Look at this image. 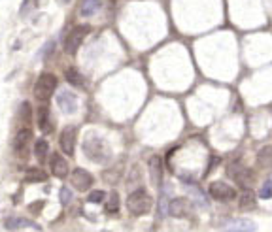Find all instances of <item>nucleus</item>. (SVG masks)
<instances>
[{
	"label": "nucleus",
	"mask_w": 272,
	"mask_h": 232,
	"mask_svg": "<svg viewBox=\"0 0 272 232\" xmlns=\"http://www.w3.org/2000/svg\"><path fill=\"white\" fill-rule=\"evenodd\" d=\"M102 8V0H82L80 4V13L84 17H91Z\"/></svg>",
	"instance_id": "16"
},
{
	"label": "nucleus",
	"mask_w": 272,
	"mask_h": 232,
	"mask_svg": "<svg viewBox=\"0 0 272 232\" xmlns=\"http://www.w3.org/2000/svg\"><path fill=\"white\" fill-rule=\"evenodd\" d=\"M189 211V200L183 198V196H178V198H172L170 200V206H168V213L172 217H185Z\"/></svg>",
	"instance_id": "13"
},
{
	"label": "nucleus",
	"mask_w": 272,
	"mask_h": 232,
	"mask_svg": "<svg viewBox=\"0 0 272 232\" xmlns=\"http://www.w3.org/2000/svg\"><path fill=\"white\" fill-rule=\"evenodd\" d=\"M227 174L234 180L236 185H240V187H244V189H250V183L253 178H251V170L248 168V166H244L242 162L234 160V162H229V166H227Z\"/></svg>",
	"instance_id": "5"
},
{
	"label": "nucleus",
	"mask_w": 272,
	"mask_h": 232,
	"mask_svg": "<svg viewBox=\"0 0 272 232\" xmlns=\"http://www.w3.org/2000/svg\"><path fill=\"white\" fill-rule=\"evenodd\" d=\"M76 136H78V130L74 127H66L61 132V138H59V144H61V149H63L66 155H74V148H76Z\"/></svg>",
	"instance_id": "8"
},
{
	"label": "nucleus",
	"mask_w": 272,
	"mask_h": 232,
	"mask_svg": "<svg viewBox=\"0 0 272 232\" xmlns=\"http://www.w3.org/2000/svg\"><path fill=\"white\" fill-rule=\"evenodd\" d=\"M70 181H72V185H74V189H78V191H89V187L93 185V176L87 172V170L84 168H76L72 172V178H70Z\"/></svg>",
	"instance_id": "7"
},
{
	"label": "nucleus",
	"mask_w": 272,
	"mask_h": 232,
	"mask_svg": "<svg viewBox=\"0 0 272 232\" xmlns=\"http://www.w3.org/2000/svg\"><path fill=\"white\" fill-rule=\"evenodd\" d=\"M55 89H57V77L53 74H42L38 79H36V85H34V96H36V100H40V102H45V100H49L51 95L55 93Z\"/></svg>",
	"instance_id": "3"
},
{
	"label": "nucleus",
	"mask_w": 272,
	"mask_h": 232,
	"mask_svg": "<svg viewBox=\"0 0 272 232\" xmlns=\"http://www.w3.org/2000/svg\"><path fill=\"white\" fill-rule=\"evenodd\" d=\"M151 204H153V200H151V196L147 194L146 189L133 191V193L129 194V198H127V208H129V211H131L133 215H136V217L149 213Z\"/></svg>",
	"instance_id": "1"
},
{
	"label": "nucleus",
	"mask_w": 272,
	"mask_h": 232,
	"mask_svg": "<svg viewBox=\"0 0 272 232\" xmlns=\"http://www.w3.org/2000/svg\"><path fill=\"white\" fill-rule=\"evenodd\" d=\"M208 193L210 196L218 202H230L234 200V196H236V191L225 181H212L208 187Z\"/></svg>",
	"instance_id": "6"
},
{
	"label": "nucleus",
	"mask_w": 272,
	"mask_h": 232,
	"mask_svg": "<svg viewBox=\"0 0 272 232\" xmlns=\"http://www.w3.org/2000/svg\"><path fill=\"white\" fill-rule=\"evenodd\" d=\"M49 166H51V174L55 178H66V176H68V162H66V158L61 157L59 153H53L51 155Z\"/></svg>",
	"instance_id": "12"
},
{
	"label": "nucleus",
	"mask_w": 272,
	"mask_h": 232,
	"mask_svg": "<svg viewBox=\"0 0 272 232\" xmlns=\"http://www.w3.org/2000/svg\"><path fill=\"white\" fill-rule=\"evenodd\" d=\"M64 77H66V81H68L70 85H74V87H84L85 85L84 76L80 74L76 68H68V70L64 72Z\"/></svg>",
	"instance_id": "21"
},
{
	"label": "nucleus",
	"mask_w": 272,
	"mask_h": 232,
	"mask_svg": "<svg viewBox=\"0 0 272 232\" xmlns=\"http://www.w3.org/2000/svg\"><path fill=\"white\" fill-rule=\"evenodd\" d=\"M257 225L250 219H234L223 227V232H255Z\"/></svg>",
	"instance_id": "11"
},
{
	"label": "nucleus",
	"mask_w": 272,
	"mask_h": 232,
	"mask_svg": "<svg viewBox=\"0 0 272 232\" xmlns=\"http://www.w3.org/2000/svg\"><path fill=\"white\" fill-rule=\"evenodd\" d=\"M27 227L38 229L34 223H31L29 219H23V217H8V219H6V229H8V231H15V229H27Z\"/></svg>",
	"instance_id": "18"
},
{
	"label": "nucleus",
	"mask_w": 272,
	"mask_h": 232,
	"mask_svg": "<svg viewBox=\"0 0 272 232\" xmlns=\"http://www.w3.org/2000/svg\"><path fill=\"white\" fill-rule=\"evenodd\" d=\"M84 151L85 155L94 160V162H106L110 158V149L106 146L100 138L96 136H89L84 142Z\"/></svg>",
	"instance_id": "2"
},
{
	"label": "nucleus",
	"mask_w": 272,
	"mask_h": 232,
	"mask_svg": "<svg viewBox=\"0 0 272 232\" xmlns=\"http://www.w3.org/2000/svg\"><path fill=\"white\" fill-rule=\"evenodd\" d=\"M70 200H72V193H70V189H68V187H63V189H61V204H64V206H66V204H68Z\"/></svg>",
	"instance_id": "27"
},
{
	"label": "nucleus",
	"mask_w": 272,
	"mask_h": 232,
	"mask_svg": "<svg viewBox=\"0 0 272 232\" xmlns=\"http://www.w3.org/2000/svg\"><path fill=\"white\" fill-rule=\"evenodd\" d=\"M104 191H93L89 196H87V200L91 202V204H98V202H102L104 200Z\"/></svg>",
	"instance_id": "26"
},
{
	"label": "nucleus",
	"mask_w": 272,
	"mask_h": 232,
	"mask_svg": "<svg viewBox=\"0 0 272 232\" xmlns=\"http://www.w3.org/2000/svg\"><path fill=\"white\" fill-rule=\"evenodd\" d=\"M87 34H89V27H87V25H78V27H74L72 31L68 32L66 40H64V51L68 53V55H76V51H78L80 45L84 43Z\"/></svg>",
	"instance_id": "4"
},
{
	"label": "nucleus",
	"mask_w": 272,
	"mask_h": 232,
	"mask_svg": "<svg viewBox=\"0 0 272 232\" xmlns=\"http://www.w3.org/2000/svg\"><path fill=\"white\" fill-rule=\"evenodd\" d=\"M57 104L64 114H74L78 110V98L72 91H61L57 96Z\"/></svg>",
	"instance_id": "10"
},
{
	"label": "nucleus",
	"mask_w": 272,
	"mask_h": 232,
	"mask_svg": "<svg viewBox=\"0 0 272 232\" xmlns=\"http://www.w3.org/2000/svg\"><path fill=\"white\" fill-rule=\"evenodd\" d=\"M271 180H272V176H271Z\"/></svg>",
	"instance_id": "32"
},
{
	"label": "nucleus",
	"mask_w": 272,
	"mask_h": 232,
	"mask_svg": "<svg viewBox=\"0 0 272 232\" xmlns=\"http://www.w3.org/2000/svg\"><path fill=\"white\" fill-rule=\"evenodd\" d=\"M259 198H263V200L272 198V180H267L263 183V187L259 189Z\"/></svg>",
	"instance_id": "25"
},
{
	"label": "nucleus",
	"mask_w": 272,
	"mask_h": 232,
	"mask_svg": "<svg viewBox=\"0 0 272 232\" xmlns=\"http://www.w3.org/2000/svg\"><path fill=\"white\" fill-rule=\"evenodd\" d=\"M31 117V106L23 104L21 106V119H29Z\"/></svg>",
	"instance_id": "29"
},
{
	"label": "nucleus",
	"mask_w": 272,
	"mask_h": 232,
	"mask_svg": "<svg viewBox=\"0 0 272 232\" xmlns=\"http://www.w3.org/2000/svg\"><path fill=\"white\" fill-rule=\"evenodd\" d=\"M34 6H36V0H25L21 6V15H27L31 10H34Z\"/></svg>",
	"instance_id": "28"
},
{
	"label": "nucleus",
	"mask_w": 272,
	"mask_h": 232,
	"mask_svg": "<svg viewBox=\"0 0 272 232\" xmlns=\"http://www.w3.org/2000/svg\"><path fill=\"white\" fill-rule=\"evenodd\" d=\"M47 151H49V144H47L44 138L36 140V144H34V155H36V158H38L40 162L45 160V157H47Z\"/></svg>",
	"instance_id": "22"
},
{
	"label": "nucleus",
	"mask_w": 272,
	"mask_h": 232,
	"mask_svg": "<svg viewBox=\"0 0 272 232\" xmlns=\"http://www.w3.org/2000/svg\"><path fill=\"white\" fill-rule=\"evenodd\" d=\"M31 138H32L31 128H21V130L15 134V138H13V149H15V153H17L19 157H25V155H27V148H29Z\"/></svg>",
	"instance_id": "9"
},
{
	"label": "nucleus",
	"mask_w": 272,
	"mask_h": 232,
	"mask_svg": "<svg viewBox=\"0 0 272 232\" xmlns=\"http://www.w3.org/2000/svg\"><path fill=\"white\" fill-rule=\"evenodd\" d=\"M38 127L44 134H51L53 132V121L51 114H49V108L47 106H40L38 108Z\"/></svg>",
	"instance_id": "14"
},
{
	"label": "nucleus",
	"mask_w": 272,
	"mask_h": 232,
	"mask_svg": "<svg viewBox=\"0 0 272 232\" xmlns=\"http://www.w3.org/2000/svg\"><path fill=\"white\" fill-rule=\"evenodd\" d=\"M106 210L110 211V213H115V211L119 210V194L112 191L110 194H108V202H106Z\"/></svg>",
	"instance_id": "23"
},
{
	"label": "nucleus",
	"mask_w": 272,
	"mask_h": 232,
	"mask_svg": "<svg viewBox=\"0 0 272 232\" xmlns=\"http://www.w3.org/2000/svg\"><path fill=\"white\" fill-rule=\"evenodd\" d=\"M42 206H44V202H42V200H40V202H34V204H31V211H34V213H38Z\"/></svg>",
	"instance_id": "30"
},
{
	"label": "nucleus",
	"mask_w": 272,
	"mask_h": 232,
	"mask_svg": "<svg viewBox=\"0 0 272 232\" xmlns=\"http://www.w3.org/2000/svg\"><path fill=\"white\" fill-rule=\"evenodd\" d=\"M63 2H68V0H63Z\"/></svg>",
	"instance_id": "31"
},
{
	"label": "nucleus",
	"mask_w": 272,
	"mask_h": 232,
	"mask_svg": "<svg viewBox=\"0 0 272 232\" xmlns=\"http://www.w3.org/2000/svg\"><path fill=\"white\" fill-rule=\"evenodd\" d=\"M257 206V196L251 189H244L240 194V208L242 210H253Z\"/></svg>",
	"instance_id": "17"
},
{
	"label": "nucleus",
	"mask_w": 272,
	"mask_h": 232,
	"mask_svg": "<svg viewBox=\"0 0 272 232\" xmlns=\"http://www.w3.org/2000/svg\"><path fill=\"white\" fill-rule=\"evenodd\" d=\"M168 191H170V187H165L163 189V193H161V202H159V213L161 215H167L168 213V206H170V200H168Z\"/></svg>",
	"instance_id": "24"
},
{
	"label": "nucleus",
	"mask_w": 272,
	"mask_h": 232,
	"mask_svg": "<svg viewBox=\"0 0 272 232\" xmlns=\"http://www.w3.org/2000/svg\"><path fill=\"white\" fill-rule=\"evenodd\" d=\"M257 162L263 168H271L272 166V146H265V148L259 149L257 153Z\"/></svg>",
	"instance_id": "19"
},
{
	"label": "nucleus",
	"mask_w": 272,
	"mask_h": 232,
	"mask_svg": "<svg viewBox=\"0 0 272 232\" xmlns=\"http://www.w3.org/2000/svg\"><path fill=\"white\" fill-rule=\"evenodd\" d=\"M149 178H151L153 185H161L163 183V160L157 155L149 158Z\"/></svg>",
	"instance_id": "15"
},
{
	"label": "nucleus",
	"mask_w": 272,
	"mask_h": 232,
	"mask_svg": "<svg viewBox=\"0 0 272 232\" xmlns=\"http://www.w3.org/2000/svg\"><path fill=\"white\" fill-rule=\"evenodd\" d=\"M25 180L29 183H42V181L47 180V174L42 168H29L25 174Z\"/></svg>",
	"instance_id": "20"
}]
</instances>
